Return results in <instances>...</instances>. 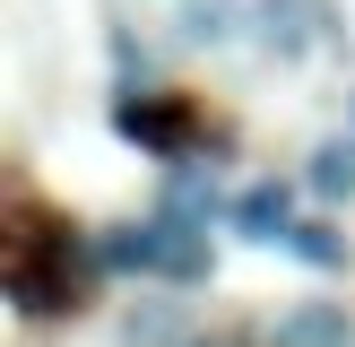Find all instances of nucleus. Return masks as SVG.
I'll return each mask as SVG.
<instances>
[{
  "label": "nucleus",
  "mask_w": 355,
  "mask_h": 347,
  "mask_svg": "<svg viewBox=\"0 0 355 347\" xmlns=\"http://www.w3.org/2000/svg\"><path fill=\"white\" fill-rule=\"evenodd\" d=\"M286 252L304 260V269H347V235H338V226H329V217H295Z\"/></svg>",
  "instance_id": "12"
},
{
  "label": "nucleus",
  "mask_w": 355,
  "mask_h": 347,
  "mask_svg": "<svg viewBox=\"0 0 355 347\" xmlns=\"http://www.w3.org/2000/svg\"><path fill=\"white\" fill-rule=\"evenodd\" d=\"M304 191L312 200H355V139H321V148H312Z\"/></svg>",
  "instance_id": "11"
},
{
  "label": "nucleus",
  "mask_w": 355,
  "mask_h": 347,
  "mask_svg": "<svg viewBox=\"0 0 355 347\" xmlns=\"http://www.w3.org/2000/svg\"><path fill=\"white\" fill-rule=\"evenodd\" d=\"M347 113H355V96H347ZM347 139H355V130H347Z\"/></svg>",
  "instance_id": "14"
},
{
  "label": "nucleus",
  "mask_w": 355,
  "mask_h": 347,
  "mask_svg": "<svg viewBox=\"0 0 355 347\" xmlns=\"http://www.w3.org/2000/svg\"><path fill=\"white\" fill-rule=\"evenodd\" d=\"M0 287H9V304H17V312H35V321H52V312H78V287H69V243H52V252L17 243Z\"/></svg>",
  "instance_id": "1"
},
{
  "label": "nucleus",
  "mask_w": 355,
  "mask_h": 347,
  "mask_svg": "<svg viewBox=\"0 0 355 347\" xmlns=\"http://www.w3.org/2000/svg\"><path fill=\"white\" fill-rule=\"evenodd\" d=\"M191 347H243V339H234V330H208V339H191Z\"/></svg>",
  "instance_id": "13"
},
{
  "label": "nucleus",
  "mask_w": 355,
  "mask_h": 347,
  "mask_svg": "<svg viewBox=\"0 0 355 347\" xmlns=\"http://www.w3.org/2000/svg\"><path fill=\"white\" fill-rule=\"evenodd\" d=\"M269 347H355V312L329 304V295H312V304H286L269 330Z\"/></svg>",
  "instance_id": "6"
},
{
  "label": "nucleus",
  "mask_w": 355,
  "mask_h": 347,
  "mask_svg": "<svg viewBox=\"0 0 355 347\" xmlns=\"http://www.w3.org/2000/svg\"><path fill=\"white\" fill-rule=\"evenodd\" d=\"M200 330H191V304H173V295H139L130 312H121V347H191Z\"/></svg>",
  "instance_id": "8"
},
{
  "label": "nucleus",
  "mask_w": 355,
  "mask_h": 347,
  "mask_svg": "<svg viewBox=\"0 0 355 347\" xmlns=\"http://www.w3.org/2000/svg\"><path fill=\"white\" fill-rule=\"evenodd\" d=\"M234 235H243V243H286V235H295V183L260 174L252 191H234Z\"/></svg>",
  "instance_id": "5"
},
{
  "label": "nucleus",
  "mask_w": 355,
  "mask_h": 347,
  "mask_svg": "<svg viewBox=\"0 0 355 347\" xmlns=\"http://www.w3.org/2000/svg\"><path fill=\"white\" fill-rule=\"evenodd\" d=\"M217 278V243H208V226L173 217V252H165V287H208Z\"/></svg>",
  "instance_id": "10"
},
{
  "label": "nucleus",
  "mask_w": 355,
  "mask_h": 347,
  "mask_svg": "<svg viewBox=\"0 0 355 347\" xmlns=\"http://www.w3.org/2000/svg\"><path fill=\"white\" fill-rule=\"evenodd\" d=\"M165 252H173V217L165 208L139 217V226H104V243H96V260L113 278H165Z\"/></svg>",
  "instance_id": "3"
},
{
  "label": "nucleus",
  "mask_w": 355,
  "mask_h": 347,
  "mask_svg": "<svg viewBox=\"0 0 355 347\" xmlns=\"http://www.w3.org/2000/svg\"><path fill=\"white\" fill-rule=\"evenodd\" d=\"M165 217H191V226L217 217V165H200V156H173V174H165Z\"/></svg>",
  "instance_id": "9"
},
{
  "label": "nucleus",
  "mask_w": 355,
  "mask_h": 347,
  "mask_svg": "<svg viewBox=\"0 0 355 347\" xmlns=\"http://www.w3.org/2000/svg\"><path fill=\"white\" fill-rule=\"evenodd\" d=\"M243 17H252L243 0H173V44L182 52H225L243 35Z\"/></svg>",
  "instance_id": "7"
},
{
  "label": "nucleus",
  "mask_w": 355,
  "mask_h": 347,
  "mask_svg": "<svg viewBox=\"0 0 355 347\" xmlns=\"http://www.w3.org/2000/svg\"><path fill=\"white\" fill-rule=\"evenodd\" d=\"M252 35H260L269 61L295 69L312 44H321V0H260V9H252Z\"/></svg>",
  "instance_id": "4"
},
{
  "label": "nucleus",
  "mask_w": 355,
  "mask_h": 347,
  "mask_svg": "<svg viewBox=\"0 0 355 347\" xmlns=\"http://www.w3.org/2000/svg\"><path fill=\"white\" fill-rule=\"evenodd\" d=\"M113 130L130 139V148H148V156H191V104H173V96H139V87H121L113 96Z\"/></svg>",
  "instance_id": "2"
}]
</instances>
